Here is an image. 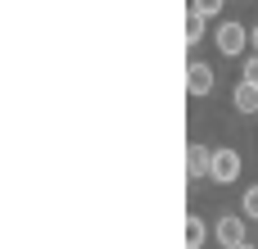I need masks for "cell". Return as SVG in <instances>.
<instances>
[{"label":"cell","mask_w":258,"mask_h":249,"mask_svg":"<svg viewBox=\"0 0 258 249\" xmlns=\"http://www.w3.org/2000/svg\"><path fill=\"white\" fill-rule=\"evenodd\" d=\"M231 104H236L240 113H258V86H249V82H240V86L231 91Z\"/></svg>","instance_id":"obj_7"},{"label":"cell","mask_w":258,"mask_h":249,"mask_svg":"<svg viewBox=\"0 0 258 249\" xmlns=\"http://www.w3.org/2000/svg\"><path fill=\"white\" fill-rule=\"evenodd\" d=\"M204 27H209V18H204V14H195V9H186V50L204 41Z\"/></svg>","instance_id":"obj_8"},{"label":"cell","mask_w":258,"mask_h":249,"mask_svg":"<svg viewBox=\"0 0 258 249\" xmlns=\"http://www.w3.org/2000/svg\"><path fill=\"white\" fill-rule=\"evenodd\" d=\"M240 168H245V159H240L236 150H227V145H222V150H213V177H209V181L231 186V181L240 177Z\"/></svg>","instance_id":"obj_3"},{"label":"cell","mask_w":258,"mask_h":249,"mask_svg":"<svg viewBox=\"0 0 258 249\" xmlns=\"http://www.w3.org/2000/svg\"><path fill=\"white\" fill-rule=\"evenodd\" d=\"M240 82L258 86V54H249V59H245V73H240Z\"/></svg>","instance_id":"obj_11"},{"label":"cell","mask_w":258,"mask_h":249,"mask_svg":"<svg viewBox=\"0 0 258 249\" xmlns=\"http://www.w3.org/2000/svg\"><path fill=\"white\" fill-rule=\"evenodd\" d=\"M204 240H209V222L200 213H190L186 218V249H204Z\"/></svg>","instance_id":"obj_6"},{"label":"cell","mask_w":258,"mask_h":249,"mask_svg":"<svg viewBox=\"0 0 258 249\" xmlns=\"http://www.w3.org/2000/svg\"><path fill=\"white\" fill-rule=\"evenodd\" d=\"M222 5H227V0H190V9H195V14H204V18H218V14H222Z\"/></svg>","instance_id":"obj_10"},{"label":"cell","mask_w":258,"mask_h":249,"mask_svg":"<svg viewBox=\"0 0 258 249\" xmlns=\"http://www.w3.org/2000/svg\"><path fill=\"white\" fill-rule=\"evenodd\" d=\"M213 240H218L222 249L249 245V240H245V218H240V213H222V218L213 222Z\"/></svg>","instance_id":"obj_2"},{"label":"cell","mask_w":258,"mask_h":249,"mask_svg":"<svg viewBox=\"0 0 258 249\" xmlns=\"http://www.w3.org/2000/svg\"><path fill=\"white\" fill-rule=\"evenodd\" d=\"M249 45H254V54H258V23L249 27Z\"/></svg>","instance_id":"obj_12"},{"label":"cell","mask_w":258,"mask_h":249,"mask_svg":"<svg viewBox=\"0 0 258 249\" xmlns=\"http://www.w3.org/2000/svg\"><path fill=\"white\" fill-rule=\"evenodd\" d=\"M240 213H245V218H254V222H258V186H249V191L240 195Z\"/></svg>","instance_id":"obj_9"},{"label":"cell","mask_w":258,"mask_h":249,"mask_svg":"<svg viewBox=\"0 0 258 249\" xmlns=\"http://www.w3.org/2000/svg\"><path fill=\"white\" fill-rule=\"evenodd\" d=\"M240 249H258V245H240Z\"/></svg>","instance_id":"obj_13"},{"label":"cell","mask_w":258,"mask_h":249,"mask_svg":"<svg viewBox=\"0 0 258 249\" xmlns=\"http://www.w3.org/2000/svg\"><path fill=\"white\" fill-rule=\"evenodd\" d=\"M186 177H213V150L190 141L186 145Z\"/></svg>","instance_id":"obj_5"},{"label":"cell","mask_w":258,"mask_h":249,"mask_svg":"<svg viewBox=\"0 0 258 249\" xmlns=\"http://www.w3.org/2000/svg\"><path fill=\"white\" fill-rule=\"evenodd\" d=\"M213 86H218V77H213V68L209 64H200V59H190L186 64V95H213Z\"/></svg>","instance_id":"obj_4"},{"label":"cell","mask_w":258,"mask_h":249,"mask_svg":"<svg viewBox=\"0 0 258 249\" xmlns=\"http://www.w3.org/2000/svg\"><path fill=\"white\" fill-rule=\"evenodd\" d=\"M213 45H218L227 59H236V54H245V45H249V27L236 23V18H222L218 32H213Z\"/></svg>","instance_id":"obj_1"}]
</instances>
